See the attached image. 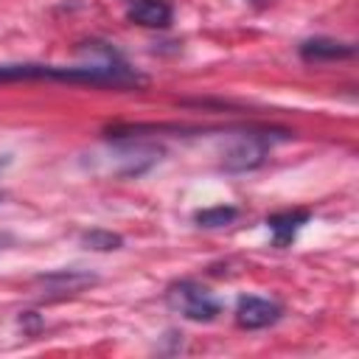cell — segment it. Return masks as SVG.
Returning <instances> with one entry per match:
<instances>
[{"mask_svg": "<svg viewBox=\"0 0 359 359\" xmlns=\"http://www.w3.org/2000/svg\"><path fill=\"white\" fill-rule=\"evenodd\" d=\"M0 247H3V238H0Z\"/></svg>", "mask_w": 359, "mask_h": 359, "instance_id": "obj_11", "label": "cell"}, {"mask_svg": "<svg viewBox=\"0 0 359 359\" xmlns=\"http://www.w3.org/2000/svg\"><path fill=\"white\" fill-rule=\"evenodd\" d=\"M36 283L42 286V292L48 297H65V294H76V292L93 286L95 283V275L81 272V269H56V272L39 275Z\"/></svg>", "mask_w": 359, "mask_h": 359, "instance_id": "obj_5", "label": "cell"}, {"mask_svg": "<svg viewBox=\"0 0 359 359\" xmlns=\"http://www.w3.org/2000/svg\"><path fill=\"white\" fill-rule=\"evenodd\" d=\"M272 143H275L272 132L247 129V132L236 135V137L230 140V146L224 149V154H222V168H224V171H233V174H236V171H252V168H258V165L266 160Z\"/></svg>", "mask_w": 359, "mask_h": 359, "instance_id": "obj_3", "label": "cell"}, {"mask_svg": "<svg viewBox=\"0 0 359 359\" xmlns=\"http://www.w3.org/2000/svg\"><path fill=\"white\" fill-rule=\"evenodd\" d=\"M8 81H67V84H90V87H137L143 76L118 62L104 65H42V62H3L0 84Z\"/></svg>", "mask_w": 359, "mask_h": 359, "instance_id": "obj_1", "label": "cell"}, {"mask_svg": "<svg viewBox=\"0 0 359 359\" xmlns=\"http://www.w3.org/2000/svg\"><path fill=\"white\" fill-rule=\"evenodd\" d=\"M236 216H238L236 208H230V205H216V208H205V210H199L194 219H196L199 227H222V224H230Z\"/></svg>", "mask_w": 359, "mask_h": 359, "instance_id": "obj_9", "label": "cell"}, {"mask_svg": "<svg viewBox=\"0 0 359 359\" xmlns=\"http://www.w3.org/2000/svg\"><path fill=\"white\" fill-rule=\"evenodd\" d=\"M283 317V306L278 300L269 297H258V294H244L236 303V323L247 331H258L266 325H275Z\"/></svg>", "mask_w": 359, "mask_h": 359, "instance_id": "obj_4", "label": "cell"}, {"mask_svg": "<svg viewBox=\"0 0 359 359\" xmlns=\"http://www.w3.org/2000/svg\"><path fill=\"white\" fill-rule=\"evenodd\" d=\"M300 56L306 62L348 59V56H353V45L351 42H339V39H328V36H314V39H306L300 45Z\"/></svg>", "mask_w": 359, "mask_h": 359, "instance_id": "obj_7", "label": "cell"}, {"mask_svg": "<svg viewBox=\"0 0 359 359\" xmlns=\"http://www.w3.org/2000/svg\"><path fill=\"white\" fill-rule=\"evenodd\" d=\"M126 17L143 28H168L174 8L168 0H126Z\"/></svg>", "mask_w": 359, "mask_h": 359, "instance_id": "obj_6", "label": "cell"}, {"mask_svg": "<svg viewBox=\"0 0 359 359\" xmlns=\"http://www.w3.org/2000/svg\"><path fill=\"white\" fill-rule=\"evenodd\" d=\"M165 303L171 311H177L185 320L194 323H210L222 314V303L196 280H177L165 289Z\"/></svg>", "mask_w": 359, "mask_h": 359, "instance_id": "obj_2", "label": "cell"}, {"mask_svg": "<svg viewBox=\"0 0 359 359\" xmlns=\"http://www.w3.org/2000/svg\"><path fill=\"white\" fill-rule=\"evenodd\" d=\"M81 244L87 250L109 252V250H118L123 244V238L118 233H109V230H87V233H81Z\"/></svg>", "mask_w": 359, "mask_h": 359, "instance_id": "obj_10", "label": "cell"}, {"mask_svg": "<svg viewBox=\"0 0 359 359\" xmlns=\"http://www.w3.org/2000/svg\"><path fill=\"white\" fill-rule=\"evenodd\" d=\"M306 222H309V213L306 210H283V213L269 216L266 224H269V233H272L275 247H286Z\"/></svg>", "mask_w": 359, "mask_h": 359, "instance_id": "obj_8", "label": "cell"}]
</instances>
